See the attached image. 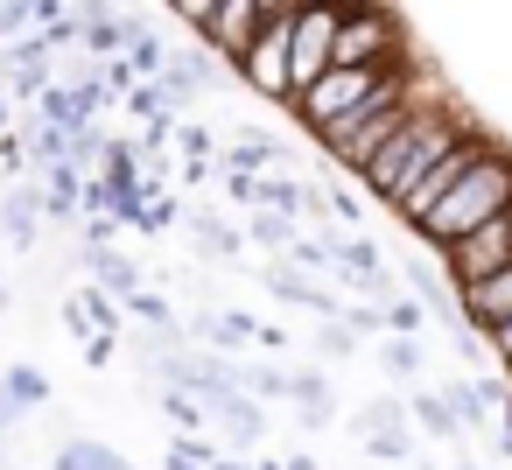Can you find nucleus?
I'll return each instance as SVG.
<instances>
[{
  "instance_id": "obj_1",
  "label": "nucleus",
  "mask_w": 512,
  "mask_h": 470,
  "mask_svg": "<svg viewBox=\"0 0 512 470\" xmlns=\"http://www.w3.org/2000/svg\"><path fill=\"white\" fill-rule=\"evenodd\" d=\"M463 134H477V127H470V120H463L449 99H435V92H428V99H421V106L400 120V134H393V141H386V148L365 162V176H358V183H365L379 204H393V197H400V190H407L421 169H435V162H442V155H449Z\"/></svg>"
},
{
  "instance_id": "obj_2",
  "label": "nucleus",
  "mask_w": 512,
  "mask_h": 470,
  "mask_svg": "<svg viewBox=\"0 0 512 470\" xmlns=\"http://www.w3.org/2000/svg\"><path fill=\"white\" fill-rule=\"evenodd\" d=\"M505 204H512V148H505V141H484V148L470 155V169L449 183V197H442L414 232L442 253V246H456L463 232H477L484 218H498Z\"/></svg>"
},
{
  "instance_id": "obj_3",
  "label": "nucleus",
  "mask_w": 512,
  "mask_h": 470,
  "mask_svg": "<svg viewBox=\"0 0 512 470\" xmlns=\"http://www.w3.org/2000/svg\"><path fill=\"white\" fill-rule=\"evenodd\" d=\"M421 99H428V85H414V64H407V71H400V78H393V85H386L379 99H365L358 113H344L337 127H323L316 141H323V155H330L337 169L365 176V162H372V155H379V148H386V141L400 134V120H407V113H414Z\"/></svg>"
},
{
  "instance_id": "obj_4",
  "label": "nucleus",
  "mask_w": 512,
  "mask_h": 470,
  "mask_svg": "<svg viewBox=\"0 0 512 470\" xmlns=\"http://www.w3.org/2000/svg\"><path fill=\"white\" fill-rule=\"evenodd\" d=\"M400 71H407V64H379V71H372V64H330L323 78H309L302 92H288V113H295L309 134H323V127H337L344 113H358L365 99H379Z\"/></svg>"
},
{
  "instance_id": "obj_5",
  "label": "nucleus",
  "mask_w": 512,
  "mask_h": 470,
  "mask_svg": "<svg viewBox=\"0 0 512 470\" xmlns=\"http://www.w3.org/2000/svg\"><path fill=\"white\" fill-rule=\"evenodd\" d=\"M330 64H372V71L379 64H414L407 57V36H400V15L393 8H344Z\"/></svg>"
},
{
  "instance_id": "obj_6",
  "label": "nucleus",
  "mask_w": 512,
  "mask_h": 470,
  "mask_svg": "<svg viewBox=\"0 0 512 470\" xmlns=\"http://www.w3.org/2000/svg\"><path fill=\"white\" fill-rule=\"evenodd\" d=\"M337 22H344V8H330V0H302V8L288 15V92H302L309 78L330 71Z\"/></svg>"
},
{
  "instance_id": "obj_7",
  "label": "nucleus",
  "mask_w": 512,
  "mask_h": 470,
  "mask_svg": "<svg viewBox=\"0 0 512 470\" xmlns=\"http://www.w3.org/2000/svg\"><path fill=\"white\" fill-rule=\"evenodd\" d=\"M442 267H449V288H470V281L512 267V204L498 218H484L477 232H463L456 246H442Z\"/></svg>"
},
{
  "instance_id": "obj_8",
  "label": "nucleus",
  "mask_w": 512,
  "mask_h": 470,
  "mask_svg": "<svg viewBox=\"0 0 512 470\" xmlns=\"http://www.w3.org/2000/svg\"><path fill=\"white\" fill-rule=\"evenodd\" d=\"M239 85L246 92H260V99H274V106H288V15L281 22H260V36L239 50Z\"/></svg>"
},
{
  "instance_id": "obj_9",
  "label": "nucleus",
  "mask_w": 512,
  "mask_h": 470,
  "mask_svg": "<svg viewBox=\"0 0 512 470\" xmlns=\"http://www.w3.org/2000/svg\"><path fill=\"white\" fill-rule=\"evenodd\" d=\"M484 141H491V134H463V141H456V148H449V155H442L435 169H421V176H414V183H407V190L393 197V218H400V225L414 232V225H421V218H428V211H435V204L449 197V183H456V176L470 169V155H477Z\"/></svg>"
},
{
  "instance_id": "obj_10",
  "label": "nucleus",
  "mask_w": 512,
  "mask_h": 470,
  "mask_svg": "<svg viewBox=\"0 0 512 470\" xmlns=\"http://www.w3.org/2000/svg\"><path fill=\"white\" fill-rule=\"evenodd\" d=\"M260 22H267V15L253 8V0H218V8L204 15V29H197V43H204L218 64H239V50L260 36Z\"/></svg>"
},
{
  "instance_id": "obj_11",
  "label": "nucleus",
  "mask_w": 512,
  "mask_h": 470,
  "mask_svg": "<svg viewBox=\"0 0 512 470\" xmlns=\"http://www.w3.org/2000/svg\"><path fill=\"white\" fill-rule=\"evenodd\" d=\"M57 323L85 344V337H120V330H127V309H120V295H106V288H92V281H85V288H71V295H64Z\"/></svg>"
},
{
  "instance_id": "obj_12",
  "label": "nucleus",
  "mask_w": 512,
  "mask_h": 470,
  "mask_svg": "<svg viewBox=\"0 0 512 470\" xmlns=\"http://www.w3.org/2000/svg\"><path fill=\"white\" fill-rule=\"evenodd\" d=\"M211 78H218V57L197 43V50H169V64H162V78H155V92L169 99V113H183V106H197V99L211 92Z\"/></svg>"
},
{
  "instance_id": "obj_13",
  "label": "nucleus",
  "mask_w": 512,
  "mask_h": 470,
  "mask_svg": "<svg viewBox=\"0 0 512 470\" xmlns=\"http://www.w3.org/2000/svg\"><path fill=\"white\" fill-rule=\"evenodd\" d=\"M211 428H218L232 449H260V435H267V407H260L253 393H239V386H232V393H218V400H211Z\"/></svg>"
},
{
  "instance_id": "obj_14",
  "label": "nucleus",
  "mask_w": 512,
  "mask_h": 470,
  "mask_svg": "<svg viewBox=\"0 0 512 470\" xmlns=\"http://www.w3.org/2000/svg\"><path fill=\"white\" fill-rule=\"evenodd\" d=\"M0 232H8L15 253H36V239H43V190L36 183H15L0 197Z\"/></svg>"
},
{
  "instance_id": "obj_15",
  "label": "nucleus",
  "mask_w": 512,
  "mask_h": 470,
  "mask_svg": "<svg viewBox=\"0 0 512 470\" xmlns=\"http://www.w3.org/2000/svg\"><path fill=\"white\" fill-rule=\"evenodd\" d=\"M260 281H267V295H281L288 309H316V316H344V309H337V295H330L323 281H309L302 267H288V260H274V267H267Z\"/></svg>"
},
{
  "instance_id": "obj_16",
  "label": "nucleus",
  "mask_w": 512,
  "mask_h": 470,
  "mask_svg": "<svg viewBox=\"0 0 512 470\" xmlns=\"http://www.w3.org/2000/svg\"><path fill=\"white\" fill-rule=\"evenodd\" d=\"M78 260H85V281H92V288H106V295H120V302H127L134 288H148V281H141V267H134L127 253H113V246H78Z\"/></svg>"
},
{
  "instance_id": "obj_17",
  "label": "nucleus",
  "mask_w": 512,
  "mask_h": 470,
  "mask_svg": "<svg viewBox=\"0 0 512 470\" xmlns=\"http://www.w3.org/2000/svg\"><path fill=\"white\" fill-rule=\"evenodd\" d=\"M127 36H134V15H120V8H106V15H78V50L85 57H127Z\"/></svg>"
},
{
  "instance_id": "obj_18",
  "label": "nucleus",
  "mask_w": 512,
  "mask_h": 470,
  "mask_svg": "<svg viewBox=\"0 0 512 470\" xmlns=\"http://www.w3.org/2000/svg\"><path fill=\"white\" fill-rule=\"evenodd\" d=\"M183 337H204L211 351H246V344H260V323L239 316V309H218V316H190Z\"/></svg>"
},
{
  "instance_id": "obj_19",
  "label": "nucleus",
  "mask_w": 512,
  "mask_h": 470,
  "mask_svg": "<svg viewBox=\"0 0 512 470\" xmlns=\"http://www.w3.org/2000/svg\"><path fill=\"white\" fill-rule=\"evenodd\" d=\"M218 162L225 169H246V176H267V169H281V141H267L260 127H246V134H232V148Z\"/></svg>"
},
{
  "instance_id": "obj_20",
  "label": "nucleus",
  "mask_w": 512,
  "mask_h": 470,
  "mask_svg": "<svg viewBox=\"0 0 512 470\" xmlns=\"http://www.w3.org/2000/svg\"><path fill=\"white\" fill-rule=\"evenodd\" d=\"M407 421H414L428 442H463V421H456V407H449L442 393H414V400H407Z\"/></svg>"
},
{
  "instance_id": "obj_21",
  "label": "nucleus",
  "mask_w": 512,
  "mask_h": 470,
  "mask_svg": "<svg viewBox=\"0 0 512 470\" xmlns=\"http://www.w3.org/2000/svg\"><path fill=\"white\" fill-rule=\"evenodd\" d=\"M50 470H134L120 449H106V442H92V435H71V442H57V456H50Z\"/></svg>"
},
{
  "instance_id": "obj_22",
  "label": "nucleus",
  "mask_w": 512,
  "mask_h": 470,
  "mask_svg": "<svg viewBox=\"0 0 512 470\" xmlns=\"http://www.w3.org/2000/svg\"><path fill=\"white\" fill-rule=\"evenodd\" d=\"M288 400L302 407V428H323V421L337 414V400H330V379H323V372H295V379H288Z\"/></svg>"
},
{
  "instance_id": "obj_23",
  "label": "nucleus",
  "mask_w": 512,
  "mask_h": 470,
  "mask_svg": "<svg viewBox=\"0 0 512 470\" xmlns=\"http://www.w3.org/2000/svg\"><path fill=\"white\" fill-rule=\"evenodd\" d=\"M176 218H183V204L169 197V183L141 176V211H134V232H169Z\"/></svg>"
},
{
  "instance_id": "obj_24",
  "label": "nucleus",
  "mask_w": 512,
  "mask_h": 470,
  "mask_svg": "<svg viewBox=\"0 0 512 470\" xmlns=\"http://www.w3.org/2000/svg\"><path fill=\"white\" fill-rule=\"evenodd\" d=\"M190 239H197L211 260H239V253H246V232H232V225L211 218V211H190Z\"/></svg>"
},
{
  "instance_id": "obj_25",
  "label": "nucleus",
  "mask_w": 512,
  "mask_h": 470,
  "mask_svg": "<svg viewBox=\"0 0 512 470\" xmlns=\"http://www.w3.org/2000/svg\"><path fill=\"white\" fill-rule=\"evenodd\" d=\"M421 323H428L421 295H386L379 302V337H421Z\"/></svg>"
},
{
  "instance_id": "obj_26",
  "label": "nucleus",
  "mask_w": 512,
  "mask_h": 470,
  "mask_svg": "<svg viewBox=\"0 0 512 470\" xmlns=\"http://www.w3.org/2000/svg\"><path fill=\"white\" fill-rule=\"evenodd\" d=\"M127 64H134V78H162V64H169V43H162L148 22H134V36H127Z\"/></svg>"
},
{
  "instance_id": "obj_27",
  "label": "nucleus",
  "mask_w": 512,
  "mask_h": 470,
  "mask_svg": "<svg viewBox=\"0 0 512 470\" xmlns=\"http://www.w3.org/2000/svg\"><path fill=\"white\" fill-rule=\"evenodd\" d=\"M162 414L176 421V435H204L211 428V407L197 393H183V386H162Z\"/></svg>"
},
{
  "instance_id": "obj_28",
  "label": "nucleus",
  "mask_w": 512,
  "mask_h": 470,
  "mask_svg": "<svg viewBox=\"0 0 512 470\" xmlns=\"http://www.w3.org/2000/svg\"><path fill=\"white\" fill-rule=\"evenodd\" d=\"M379 365H386L393 386H407L421 372V337H379Z\"/></svg>"
},
{
  "instance_id": "obj_29",
  "label": "nucleus",
  "mask_w": 512,
  "mask_h": 470,
  "mask_svg": "<svg viewBox=\"0 0 512 470\" xmlns=\"http://www.w3.org/2000/svg\"><path fill=\"white\" fill-rule=\"evenodd\" d=\"M295 232H302V225L281 218V211H253V218H246V239H253V246H274V253H288Z\"/></svg>"
},
{
  "instance_id": "obj_30",
  "label": "nucleus",
  "mask_w": 512,
  "mask_h": 470,
  "mask_svg": "<svg viewBox=\"0 0 512 470\" xmlns=\"http://www.w3.org/2000/svg\"><path fill=\"white\" fill-rule=\"evenodd\" d=\"M232 372H239V393H253V400H288V379H295L281 365H232Z\"/></svg>"
},
{
  "instance_id": "obj_31",
  "label": "nucleus",
  "mask_w": 512,
  "mask_h": 470,
  "mask_svg": "<svg viewBox=\"0 0 512 470\" xmlns=\"http://www.w3.org/2000/svg\"><path fill=\"white\" fill-rule=\"evenodd\" d=\"M0 386H8L22 407H50V379L36 365H0Z\"/></svg>"
},
{
  "instance_id": "obj_32",
  "label": "nucleus",
  "mask_w": 512,
  "mask_h": 470,
  "mask_svg": "<svg viewBox=\"0 0 512 470\" xmlns=\"http://www.w3.org/2000/svg\"><path fill=\"white\" fill-rule=\"evenodd\" d=\"M358 442L372 456H386V463H407L414 456V428H358Z\"/></svg>"
},
{
  "instance_id": "obj_33",
  "label": "nucleus",
  "mask_w": 512,
  "mask_h": 470,
  "mask_svg": "<svg viewBox=\"0 0 512 470\" xmlns=\"http://www.w3.org/2000/svg\"><path fill=\"white\" fill-rule=\"evenodd\" d=\"M211 463H218V449H211L204 435H176L169 456H162V470H211Z\"/></svg>"
},
{
  "instance_id": "obj_34",
  "label": "nucleus",
  "mask_w": 512,
  "mask_h": 470,
  "mask_svg": "<svg viewBox=\"0 0 512 470\" xmlns=\"http://www.w3.org/2000/svg\"><path fill=\"white\" fill-rule=\"evenodd\" d=\"M120 106H127V113H134L141 127H155V120H176V113H169V99L155 92V78H141V85H134V92H127Z\"/></svg>"
},
{
  "instance_id": "obj_35",
  "label": "nucleus",
  "mask_w": 512,
  "mask_h": 470,
  "mask_svg": "<svg viewBox=\"0 0 512 470\" xmlns=\"http://www.w3.org/2000/svg\"><path fill=\"white\" fill-rule=\"evenodd\" d=\"M176 148H183V162H211L218 155V134L204 120H176Z\"/></svg>"
},
{
  "instance_id": "obj_36",
  "label": "nucleus",
  "mask_w": 512,
  "mask_h": 470,
  "mask_svg": "<svg viewBox=\"0 0 512 470\" xmlns=\"http://www.w3.org/2000/svg\"><path fill=\"white\" fill-rule=\"evenodd\" d=\"M36 36V0H0V43Z\"/></svg>"
},
{
  "instance_id": "obj_37",
  "label": "nucleus",
  "mask_w": 512,
  "mask_h": 470,
  "mask_svg": "<svg viewBox=\"0 0 512 470\" xmlns=\"http://www.w3.org/2000/svg\"><path fill=\"white\" fill-rule=\"evenodd\" d=\"M316 351H323V358H358V330L330 316V323H323V337H316Z\"/></svg>"
},
{
  "instance_id": "obj_38",
  "label": "nucleus",
  "mask_w": 512,
  "mask_h": 470,
  "mask_svg": "<svg viewBox=\"0 0 512 470\" xmlns=\"http://www.w3.org/2000/svg\"><path fill=\"white\" fill-rule=\"evenodd\" d=\"M225 197L253 211V204H260V176H246V169H225Z\"/></svg>"
},
{
  "instance_id": "obj_39",
  "label": "nucleus",
  "mask_w": 512,
  "mask_h": 470,
  "mask_svg": "<svg viewBox=\"0 0 512 470\" xmlns=\"http://www.w3.org/2000/svg\"><path fill=\"white\" fill-rule=\"evenodd\" d=\"M113 232H120V218H106V211L85 218V246H113Z\"/></svg>"
},
{
  "instance_id": "obj_40",
  "label": "nucleus",
  "mask_w": 512,
  "mask_h": 470,
  "mask_svg": "<svg viewBox=\"0 0 512 470\" xmlns=\"http://www.w3.org/2000/svg\"><path fill=\"white\" fill-rule=\"evenodd\" d=\"M113 351H120V337H85V365H92V372H106Z\"/></svg>"
},
{
  "instance_id": "obj_41",
  "label": "nucleus",
  "mask_w": 512,
  "mask_h": 470,
  "mask_svg": "<svg viewBox=\"0 0 512 470\" xmlns=\"http://www.w3.org/2000/svg\"><path fill=\"white\" fill-rule=\"evenodd\" d=\"M22 414H29V407H22L8 386H0V435H15V428H22Z\"/></svg>"
},
{
  "instance_id": "obj_42",
  "label": "nucleus",
  "mask_w": 512,
  "mask_h": 470,
  "mask_svg": "<svg viewBox=\"0 0 512 470\" xmlns=\"http://www.w3.org/2000/svg\"><path fill=\"white\" fill-rule=\"evenodd\" d=\"M169 8H176V15H183V22H190V29H204V15H211V8H218V0H169Z\"/></svg>"
},
{
  "instance_id": "obj_43",
  "label": "nucleus",
  "mask_w": 512,
  "mask_h": 470,
  "mask_svg": "<svg viewBox=\"0 0 512 470\" xmlns=\"http://www.w3.org/2000/svg\"><path fill=\"white\" fill-rule=\"evenodd\" d=\"M484 344H491V351H498V358H505V365H512V316H505V323H498V330H484Z\"/></svg>"
},
{
  "instance_id": "obj_44",
  "label": "nucleus",
  "mask_w": 512,
  "mask_h": 470,
  "mask_svg": "<svg viewBox=\"0 0 512 470\" xmlns=\"http://www.w3.org/2000/svg\"><path fill=\"white\" fill-rule=\"evenodd\" d=\"M253 8H260L267 22H281V15H295V8H302V0H253Z\"/></svg>"
},
{
  "instance_id": "obj_45",
  "label": "nucleus",
  "mask_w": 512,
  "mask_h": 470,
  "mask_svg": "<svg viewBox=\"0 0 512 470\" xmlns=\"http://www.w3.org/2000/svg\"><path fill=\"white\" fill-rule=\"evenodd\" d=\"M106 8H120V0H71V15H106Z\"/></svg>"
},
{
  "instance_id": "obj_46",
  "label": "nucleus",
  "mask_w": 512,
  "mask_h": 470,
  "mask_svg": "<svg viewBox=\"0 0 512 470\" xmlns=\"http://www.w3.org/2000/svg\"><path fill=\"white\" fill-rule=\"evenodd\" d=\"M0 309H15V288H8V260H0Z\"/></svg>"
},
{
  "instance_id": "obj_47",
  "label": "nucleus",
  "mask_w": 512,
  "mask_h": 470,
  "mask_svg": "<svg viewBox=\"0 0 512 470\" xmlns=\"http://www.w3.org/2000/svg\"><path fill=\"white\" fill-rule=\"evenodd\" d=\"M330 8H393V0H330Z\"/></svg>"
},
{
  "instance_id": "obj_48",
  "label": "nucleus",
  "mask_w": 512,
  "mask_h": 470,
  "mask_svg": "<svg viewBox=\"0 0 512 470\" xmlns=\"http://www.w3.org/2000/svg\"><path fill=\"white\" fill-rule=\"evenodd\" d=\"M281 470H323V463H316V456H295V463H281Z\"/></svg>"
},
{
  "instance_id": "obj_49",
  "label": "nucleus",
  "mask_w": 512,
  "mask_h": 470,
  "mask_svg": "<svg viewBox=\"0 0 512 470\" xmlns=\"http://www.w3.org/2000/svg\"><path fill=\"white\" fill-rule=\"evenodd\" d=\"M246 470H281V463H267V456H246Z\"/></svg>"
},
{
  "instance_id": "obj_50",
  "label": "nucleus",
  "mask_w": 512,
  "mask_h": 470,
  "mask_svg": "<svg viewBox=\"0 0 512 470\" xmlns=\"http://www.w3.org/2000/svg\"><path fill=\"white\" fill-rule=\"evenodd\" d=\"M0 127H8V92H0Z\"/></svg>"
},
{
  "instance_id": "obj_51",
  "label": "nucleus",
  "mask_w": 512,
  "mask_h": 470,
  "mask_svg": "<svg viewBox=\"0 0 512 470\" xmlns=\"http://www.w3.org/2000/svg\"><path fill=\"white\" fill-rule=\"evenodd\" d=\"M456 470H477V463H456Z\"/></svg>"
},
{
  "instance_id": "obj_52",
  "label": "nucleus",
  "mask_w": 512,
  "mask_h": 470,
  "mask_svg": "<svg viewBox=\"0 0 512 470\" xmlns=\"http://www.w3.org/2000/svg\"><path fill=\"white\" fill-rule=\"evenodd\" d=\"M0 470H8V463H0Z\"/></svg>"
}]
</instances>
